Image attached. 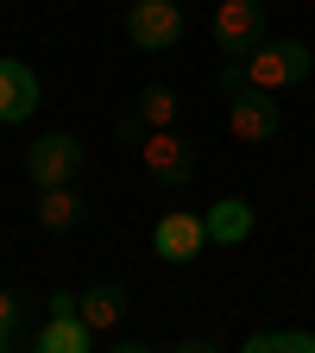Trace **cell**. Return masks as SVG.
Segmentation results:
<instances>
[{
  "label": "cell",
  "mask_w": 315,
  "mask_h": 353,
  "mask_svg": "<svg viewBox=\"0 0 315 353\" xmlns=\"http://www.w3.org/2000/svg\"><path fill=\"white\" fill-rule=\"evenodd\" d=\"M309 70H315V57H309L303 38H258L234 70H221V82H246V88H265V95H284V88L309 82Z\"/></svg>",
  "instance_id": "1"
},
{
  "label": "cell",
  "mask_w": 315,
  "mask_h": 353,
  "mask_svg": "<svg viewBox=\"0 0 315 353\" xmlns=\"http://www.w3.org/2000/svg\"><path fill=\"white\" fill-rule=\"evenodd\" d=\"M120 139L139 152L145 176H158V183H190L196 158H190V139H183L176 126H139L132 114H120Z\"/></svg>",
  "instance_id": "2"
},
{
  "label": "cell",
  "mask_w": 315,
  "mask_h": 353,
  "mask_svg": "<svg viewBox=\"0 0 315 353\" xmlns=\"http://www.w3.org/2000/svg\"><path fill=\"white\" fill-rule=\"evenodd\" d=\"M221 88H227V139L246 152H265L278 139V101L265 88H246V82H221Z\"/></svg>",
  "instance_id": "3"
},
{
  "label": "cell",
  "mask_w": 315,
  "mask_h": 353,
  "mask_svg": "<svg viewBox=\"0 0 315 353\" xmlns=\"http://www.w3.org/2000/svg\"><path fill=\"white\" fill-rule=\"evenodd\" d=\"M88 164V145L76 132H44V139L26 145V183L51 190V183H76V170Z\"/></svg>",
  "instance_id": "4"
},
{
  "label": "cell",
  "mask_w": 315,
  "mask_h": 353,
  "mask_svg": "<svg viewBox=\"0 0 315 353\" xmlns=\"http://www.w3.org/2000/svg\"><path fill=\"white\" fill-rule=\"evenodd\" d=\"M101 334L88 328V316L76 309V296H51L44 322L32 328V353H95Z\"/></svg>",
  "instance_id": "5"
},
{
  "label": "cell",
  "mask_w": 315,
  "mask_h": 353,
  "mask_svg": "<svg viewBox=\"0 0 315 353\" xmlns=\"http://www.w3.org/2000/svg\"><path fill=\"white\" fill-rule=\"evenodd\" d=\"M183 32H190L183 0H132L126 7V38L139 44V51H170Z\"/></svg>",
  "instance_id": "6"
},
{
  "label": "cell",
  "mask_w": 315,
  "mask_h": 353,
  "mask_svg": "<svg viewBox=\"0 0 315 353\" xmlns=\"http://www.w3.org/2000/svg\"><path fill=\"white\" fill-rule=\"evenodd\" d=\"M202 246H208V221H202V214H190V208L158 214V228H152V252H158V259L190 265V259H202Z\"/></svg>",
  "instance_id": "7"
},
{
  "label": "cell",
  "mask_w": 315,
  "mask_h": 353,
  "mask_svg": "<svg viewBox=\"0 0 315 353\" xmlns=\"http://www.w3.org/2000/svg\"><path fill=\"white\" fill-rule=\"evenodd\" d=\"M214 38H221V51L227 57H246L252 44L265 38V7L258 0H214Z\"/></svg>",
  "instance_id": "8"
},
{
  "label": "cell",
  "mask_w": 315,
  "mask_h": 353,
  "mask_svg": "<svg viewBox=\"0 0 315 353\" xmlns=\"http://www.w3.org/2000/svg\"><path fill=\"white\" fill-rule=\"evenodd\" d=\"M44 101V82L26 57H0V120H26Z\"/></svg>",
  "instance_id": "9"
},
{
  "label": "cell",
  "mask_w": 315,
  "mask_h": 353,
  "mask_svg": "<svg viewBox=\"0 0 315 353\" xmlns=\"http://www.w3.org/2000/svg\"><path fill=\"white\" fill-rule=\"evenodd\" d=\"M208 240L214 246H240V240H252V202L246 196H221V202H208Z\"/></svg>",
  "instance_id": "10"
},
{
  "label": "cell",
  "mask_w": 315,
  "mask_h": 353,
  "mask_svg": "<svg viewBox=\"0 0 315 353\" xmlns=\"http://www.w3.org/2000/svg\"><path fill=\"white\" fill-rule=\"evenodd\" d=\"M82 196L70 190V183H51V190H38V228L44 234H70V228H82Z\"/></svg>",
  "instance_id": "11"
},
{
  "label": "cell",
  "mask_w": 315,
  "mask_h": 353,
  "mask_svg": "<svg viewBox=\"0 0 315 353\" xmlns=\"http://www.w3.org/2000/svg\"><path fill=\"white\" fill-rule=\"evenodd\" d=\"M76 309L88 316V328L108 341V334L126 322V290H120V284H95V290H82V296H76Z\"/></svg>",
  "instance_id": "12"
},
{
  "label": "cell",
  "mask_w": 315,
  "mask_h": 353,
  "mask_svg": "<svg viewBox=\"0 0 315 353\" xmlns=\"http://www.w3.org/2000/svg\"><path fill=\"white\" fill-rule=\"evenodd\" d=\"M246 353H315V334L309 328H258V334H246Z\"/></svg>",
  "instance_id": "13"
},
{
  "label": "cell",
  "mask_w": 315,
  "mask_h": 353,
  "mask_svg": "<svg viewBox=\"0 0 315 353\" xmlns=\"http://www.w3.org/2000/svg\"><path fill=\"white\" fill-rule=\"evenodd\" d=\"M126 114L139 120V126H176V88H164V82H158V88H145V95L132 101Z\"/></svg>",
  "instance_id": "14"
},
{
  "label": "cell",
  "mask_w": 315,
  "mask_h": 353,
  "mask_svg": "<svg viewBox=\"0 0 315 353\" xmlns=\"http://www.w3.org/2000/svg\"><path fill=\"white\" fill-rule=\"evenodd\" d=\"M0 328H19V303H13L7 284H0Z\"/></svg>",
  "instance_id": "15"
},
{
  "label": "cell",
  "mask_w": 315,
  "mask_h": 353,
  "mask_svg": "<svg viewBox=\"0 0 315 353\" xmlns=\"http://www.w3.org/2000/svg\"><path fill=\"white\" fill-rule=\"evenodd\" d=\"M13 341H19V328H0V353H7V347H13Z\"/></svg>",
  "instance_id": "16"
}]
</instances>
